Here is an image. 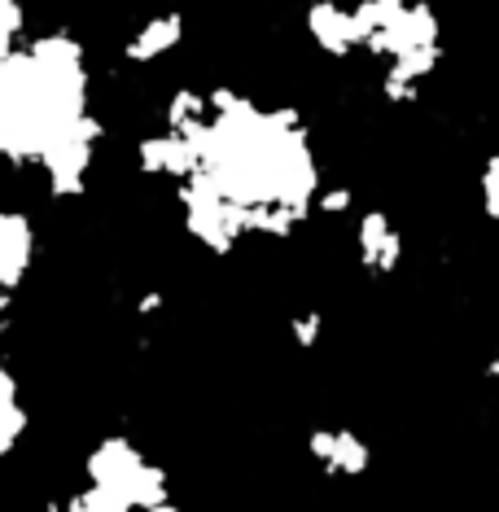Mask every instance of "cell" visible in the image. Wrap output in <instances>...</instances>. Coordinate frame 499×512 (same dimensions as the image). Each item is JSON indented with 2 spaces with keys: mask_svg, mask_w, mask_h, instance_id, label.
Returning a JSON list of instances; mask_svg holds the SVG:
<instances>
[{
  "mask_svg": "<svg viewBox=\"0 0 499 512\" xmlns=\"http://www.w3.org/2000/svg\"><path fill=\"white\" fill-rule=\"evenodd\" d=\"M482 189H486V211L499 215V158H491V167H486Z\"/></svg>",
  "mask_w": 499,
  "mask_h": 512,
  "instance_id": "obj_1",
  "label": "cell"
}]
</instances>
